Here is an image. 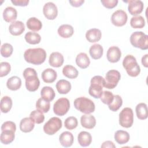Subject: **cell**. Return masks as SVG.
<instances>
[{
	"label": "cell",
	"instance_id": "cell-17",
	"mask_svg": "<svg viewBox=\"0 0 148 148\" xmlns=\"http://www.w3.org/2000/svg\"><path fill=\"white\" fill-rule=\"evenodd\" d=\"M73 134L69 131L62 132L59 136V141L60 144L65 147H71L73 143Z\"/></svg>",
	"mask_w": 148,
	"mask_h": 148
},
{
	"label": "cell",
	"instance_id": "cell-44",
	"mask_svg": "<svg viewBox=\"0 0 148 148\" xmlns=\"http://www.w3.org/2000/svg\"><path fill=\"white\" fill-rule=\"evenodd\" d=\"M11 69L9 63L7 62H2L0 63V77H3L8 75Z\"/></svg>",
	"mask_w": 148,
	"mask_h": 148
},
{
	"label": "cell",
	"instance_id": "cell-15",
	"mask_svg": "<svg viewBox=\"0 0 148 148\" xmlns=\"http://www.w3.org/2000/svg\"><path fill=\"white\" fill-rule=\"evenodd\" d=\"M9 32L14 36H18L25 31V25L22 21H15L12 22L9 27Z\"/></svg>",
	"mask_w": 148,
	"mask_h": 148
},
{
	"label": "cell",
	"instance_id": "cell-10",
	"mask_svg": "<svg viewBox=\"0 0 148 148\" xmlns=\"http://www.w3.org/2000/svg\"><path fill=\"white\" fill-rule=\"evenodd\" d=\"M69 108L70 103L69 99L66 98H60L54 103L53 111L56 115L62 116L67 113Z\"/></svg>",
	"mask_w": 148,
	"mask_h": 148
},
{
	"label": "cell",
	"instance_id": "cell-7",
	"mask_svg": "<svg viewBox=\"0 0 148 148\" xmlns=\"http://www.w3.org/2000/svg\"><path fill=\"white\" fill-rule=\"evenodd\" d=\"M121 78L120 72L114 69L109 71L104 79L103 87L108 89H113L116 87Z\"/></svg>",
	"mask_w": 148,
	"mask_h": 148
},
{
	"label": "cell",
	"instance_id": "cell-16",
	"mask_svg": "<svg viewBox=\"0 0 148 148\" xmlns=\"http://www.w3.org/2000/svg\"><path fill=\"white\" fill-rule=\"evenodd\" d=\"M80 123L83 127L87 129H92L96 125V120L92 115L86 114L82 116Z\"/></svg>",
	"mask_w": 148,
	"mask_h": 148
},
{
	"label": "cell",
	"instance_id": "cell-6",
	"mask_svg": "<svg viewBox=\"0 0 148 148\" xmlns=\"http://www.w3.org/2000/svg\"><path fill=\"white\" fill-rule=\"evenodd\" d=\"M130 42L134 47L141 50L148 49V36L142 31L133 32L130 36Z\"/></svg>",
	"mask_w": 148,
	"mask_h": 148
},
{
	"label": "cell",
	"instance_id": "cell-25",
	"mask_svg": "<svg viewBox=\"0 0 148 148\" xmlns=\"http://www.w3.org/2000/svg\"><path fill=\"white\" fill-rule=\"evenodd\" d=\"M74 32L73 28L69 24H62L58 29V35L63 38H68L72 36Z\"/></svg>",
	"mask_w": 148,
	"mask_h": 148
},
{
	"label": "cell",
	"instance_id": "cell-48",
	"mask_svg": "<svg viewBox=\"0 0 148 148\" xmlns=\"http://www.w3.org/2000/svg\"><path fill=\"white\" fill-rule=\"evenodd\" d=\"M101 147H102V148H106H106H108V147H109V148H112V147L115 148L116 146L114 145V144L113 143V142L110 141V140H107V141L104 142L102 144Z\"/></svg>",
	"mask_w": 148,
	"mask_h": 148
},
{
	"label": "cell",
	"instance_id": "cell-38",
	"mask_svg": "<svg viewBox=\"0 0 148 148\" xmlns=\"http://www.w3.org/2000/svg\"><path fill=\"white\" fill-rule=\"evenodd\" d=\"M50 107V102L42 98H39L36 102V109L42 111L43 113H47L49 110Z\"/></svg>",
	"mask_w": 148,
	"mask_h": 148
},
{
	"label": "cell",
	"instance_id": "cell-42",
	"mask_svg": "<svg viewBox=\"0 0 148 148\" xmlns=\"http://www.w3.org/2000/svg\"><path fill=\"white\" fill-rule=\"evenodd\" d=\"M13 46L8 43L3 44L1 47V54L3 57H9L13 53Z\"/></svg>",
	"mask_w": 148,
	"mask_h": 148
},
{
	"label": "cell",
	"instance_id": "cell-49",
	"mask_svg": "<svg viewBox=\"0 0 148 148\" xmlns=\"http://www.w3.org/2000/svg\"><path fill=\"white\" fill-rule=\"evenodd\" d=\"M71 5L73 7H79L82 5L84 2V0H77V1H69Z\"/></svg>",
	"mask_w": 148,
	"mask_h": 148
},
{
	"label": "cell",
	"instance_id": "cell-14",
	"mask_svg": "<svg viewBox=\"0 0 148 148\" xmlns=\"http://www.w3.org/2000/svg\"><path fill=\"white\" fill-rule=\"evenodd\" d=\"M121 56V50L117 46H111L107 51V59L109 62L112 63H115L118 62L120 60Z\"/></svg>",
	"mask_w": 148,
	"mask_h": 148
},
{
	"label": "cell",
	"instance_id": "cell-11",
	"mask_svg": "<svg viewBox=\"0 0 148 148\" xmlns=\"http://www.w3.org/2000/svg\"><path fill=\"white\" fill-rule=\"evenodd\" d=\"M128 19L127 13L123 10H117L115 11L112 15V23L116 27H122L124 25Z\"/></svg>",
	"mask_w": 148,
	"mask_h": 148
},
{
	"label": "cell",
	"instance_id": "cell-1",
	"mask_svg": "<svg viewBox=\"0 0 148 148\" xmlns=\"http://www.w3.org/2000/svg\"><path fill=\"white\" fill-rule=\"evenodd\" d=\"M25 60L34 65H40L43 63L46 58V52L42 48L28 49L24 53Z\"/></svg>",
	"mask_w": 148,
	"mask_h": 148
},
{
	"label": "cell",
	"instance_id": "cell-47",
	"mask_svg": "<svg viewBox=\"0 0 148 148\" xmlns=\"http://www.w3.org/2000/svg\"><path fill=\"white\" fill-rule=\"evenodd\" d=\"M12 3L15 6H26L29 3L28 0H12Z\"/></svg>",
	"mask_w": 148,
	"mask_h": 148
},
{
	"label": "cell",
	"instance_id": "cell-21",
	"mask_svg": "<svg viewBox=\"0 0 148 148\" xmlns=\"http://www.w3.org/2000/svg\"><path fill=\"white\" fill-rule=\"evenodd\" d=\"M57 72L51 68H47L42 73V79L46 83H51L57 79Z\"/></svg>",
	"mask_w": 148,
	"mask_h": 148
},
{
	"label": "cell",
	"instance_id": "cell-12",
	"mask_svg": "<svg viewBox=\"0 0 148 148\" xmlns=\"http://www.w3.org/2000/svg\"><path fill=\"white\" fill-rule=\"evenodd\" d=\"M125 2L128 3V10L131 15L136 16L142 12L144 7L142 1L140 0H130L125 1Z\"/></svg>",
	"mask_w": 148,
	"mask_h": 148
},
{
	"label": "cell",
	"instance_id": "cell-3",
	"mask_svg": "<svg viewBox=\"0 0 148 148\" xmlns=\"http://www.w3.org/2000/svg\"><path fill=\"white\" fill-rule=\"evenodd\" d=\"M123 65L128 75L131 77H136L140 73V66L138 65L135 57L132 55H127L124 58Z\"/></svg>",
	"mask_w": 148,
	"mask_h": 148
},
{
	"label": "cell",
	"instance_id": "cell-31",
	"mask_svg": "<svg viewBox=\"0 0 148 148\" xmlns=\"http://www.w3.org/2000/svg\"><path fill=\"white\" fill-rule=\"evenodd\" d=\"M136 113L137 117L140 120H145L148 117L147 105L145 103H139L136 106Z\"/></svg>",
	"mask_w": 148,
	"mask_h": 148
},
{
	"label": "cell",
	"instance_id": "cell-19",
	"mask_svg": "<svg viewBox=\"0 0 148 148\" xmlns=\"http://www.w3.org/2000/svg\"><path fill=\"white\" fill-rule=\"evenodd\" d=\"M102 36V32L100 29L97 28H91L88 30L86 34L87 40L90 43L98 42Z\"/></svg>",
	"mask_w": 148,
	"mask_h": 148
},
{
	"label": "cell",
	"instance_id": "cell-45",
	"mask_svg": "<svg viewBox=\"0 0 148 148\" xmlns=\"http://www.w3.org/2000/svg\"><path fill=\"white\" fill-rule=\"evenodd\" d=\"M4 130H12L15 132L16 130V124L11 121H5L1 126V131H2Z\"/></svg>",
	"mask_w": 148,
	"mask_h": 148
},
{
	"label": "cell",
	"instance_id": "cell-39",
	"mask_svg": "<svg viewBox=\"0 0 148 148\" xmlns=\"http://www.w3.org/2000/svg\"><path fill=\"white\" fill-rule=\"evenodd\" d=\"M123 100L121 97L119 95H114L113 101L111 103L108 105V107L110 110L113 112L117 111L122 106Z\"/></svg>",
	"mask_w": 148,
	"mask_h": 148
},
{
	"label": "cell",
	"instance_id": "cell-40",
	"mask_svg": "<svg viewBox=\"0 0 148 148\" xmlns=\"http://www.w3.org/2000/svg\"><path fill=\"white\" fill-rule=\"evenodd\" d=\"M29 117L36 124H40L45 120V116L43 112L38 109L34 110L31 112Z\"/></svg>",
	"mask_w": 148,
	"mask_h": 148
},
{
	"label": "cell",
	"instance_id": "cell-18",
	"mask_svg": "<svg viewBox=\"0 0 148 148\" xmlns=\"http://www.w3.org/2000/svg\"><path fill=\"white\" fill-rule=\"evenodd\" d=\"M49 62L51 66L58 68L64 63V57L59 52H53L49 57Z\"/></svg>",
	"mask_w": 148,
	"mask_h": 148
},
{
	"label": "cell",
	"instance_id": "cell-8",
	"mask_svg": "<svg viewBox=\"0 0 148 148\" xmlns=\"http://www.w3.org/2000/svg\"><path fill=\"white\" fill-rule=\"evenodd\" d=\"M134 123V113L131 108H125L119 114V124L124 128L131 127Z\"/></svg>",
	"mask_w": 148,
	"mask_h": 148
},
{
	"label": "cell",
	"instance_id": "cell-46",
	"mask_svg": "<svg viewBox=\"0 0 148 148\" xmlns=\"http://www.w3.org/2000/svg\"><path fill=\"white\" fill-rule=\"evenodd\" d=\"M102 4L107 9H112L116 7L118 3L117 0H101Z\"/></svg>",
	"mask_w": 148,
	"mask_h": 148
},
{
	"label": "cell",
	"instance_id": "cell-5",
	"mask_svg": "<svg viewBox=\"0 0 148 148\" xmlns=\"http://www.w3.org/2000/svg\"><path fill=\"white\" fill-rule=\"evenodd\" d=\"M104 78L101 76H94L90 82L88 92L91 96L95 98H100L102 94Z\"/></svg>",
	"mask_w": 148,
	"mask_h": 148
},
{
	"label": "cell",
	"instance_id": "cell-35",
	"mask_svg": "<svg viewBox=\"0 0 148 148\" xmlns=\"http://www.w3.org/2000/svg\"><path fill=\"white\" fill-rule=\"evenodd\" d=\"M12 107V100L8 96H4L2 98L0 103L1 110L2 113L9 112Z\"/></svg>",
	"mask_w": 148,
	"mask_h": 148
},
{
	"label": "cell",
	"instance_id": "cell-13",
	"mask_svg": "<svg viewBox=\"0 0 148 148\" xmlns=\"http://www.w3.org/2000/svg\"><path fill=\"white\" fill-rule=\"evenodd\" d=\"M43 13L47 19L54 20L57 16L58 9L54 3L49 2L45 4L43 8Z\"/></svg>",
	"mask_w": 148,
	"mask_h": 148
},
{
	"label": "cell",
	"instance_id": "cell-4",
	"mask_svg": "<svg viewBox=\"0 0 148 148\" xmlns=\"http://www.w3.org/2000/svg\"><path fill=\"white\" fill-rule=\"evenodd\" d=\"M73 103L77 110L85 114H90L95 110V104L93 101L84 97L76 98Z\"/></svg>",
	"mask_w": 148,
	"mask_h": 148
},
{
	"label": "cell",
	"instance_id": "cell-33",
	"mask_svg": "<svg viewBox=\"0 0 148 148\" xmlns=\"http://www.w3.org/2000/svg\"><path fill=\"white\" fill-rule=\"evenodd\" d=\"M40 95L42 98L49 102L53 100L56 96L54 90L49 86L43 87L41 90Z\"/></svg>",
	"mask_w": 148,
	"mask_h": 148
},
{
	"label": "cell",
	"instance_id": "cell-22",
	"mask_svg": "<svg viewBox=\"0 0 148 148\" xmlns=\"http://www.w3.org/2000/svg\"><path fill=\"white\" fill-rule=\"evenodd\" d=\"M17 12L15 8L12 6L6 8L3 12V17L5 21L10 23L14 21L17 18Z\"/></svg>",
	"mask_w": 148,
	"mask_h": 148
},
{
	"label": "cell",
	"instance_id": "cell-20",
	"mask_svg": "<svg viewBox=\"0 0 148 148\" xmlns=\"http://www.w3.org/2000/svg\"><path fill=\"white\" fill-rule=\"evenodd\" d=\"M34 127L35 122L30 117L23 119L20 123V129L23 132L27 133L31 132Z\"/></svg>",
	"mask_w": 148,
	"mask_h": 148
},
{
	"label": "cell",
	"instance_id": "cell-37",
	"mask_svg": "<svg viewBox=\"0 0 148 148\" xmlns=\"http://www.w3.org/2000/svg\"><path fill=\"white\" fill-rule=\"evenodd\" d=\"M130 25L133 28H142L145 25V21L141 16H134L130 20Z\"/></svg>",
	"mask_w": 148,
	"mask_h": 148
},
{
	"label": "cell",
	"instance_id": "cell-27",
	"mask_svg": "<svg viewBox=\"0 0 148 148\" xmlns=\"http://www.w3.org/2000/svg\"><path fill=\"white\" fill-rule=\"evenodd\" d=\"M130 134L125 131L119 130L114 134V140L119 145L127 143L130 140Z\"/></svg>",
	"mask_w": 148,
	"mask_h": 148
},
{
	"label": "cell",
	"instance_id": "cell-24",
	"mask_svg": "<svg viewBox=\"0 0 148 148\" xmlns=\"http://www.w3.org/2000/svg\"><path fill=\"white\" fill-rule=\"evenodd\" d=\"M56 88L60 94H66L70 91L71 89V84L66 80L61 79L56 83Z\"/></svg>",
	"mask_w": 148,
	"mask_h": 148
},
{
	"label": "cell",
	"instance_id": "cell-26",
	"mask_svg": "<svg viewBox=\"0 0 148 148\" xmlns=\"http://www.w3.org/2000/svg\"><path fill=\"white\" fill-rule=\"evenodd\" d=\"M76 65L80 68L86 69L89 66L90 60L86 53H80L76 56Z\"/></svg>",
	"mask_w": 148,
	"mask_h": 148
},
{
	"label": "cell",
	"instance_id": "cell-23",
	"mask_svg": "<svg viewBox=\"0 0 148 148\" xmlns=\"http://www.w3.org/2000/svg\"><path fill=\"white\" fill-rule=\"evenodd\" d=\"M77 140L79 145L82 147L89 146L92 141V136L90 133L87 131H81L77 136Z\"/></svg>",
	"mask_w": 148,
	"mask_h": 148
},
{
	"label": "cell",
	"instance_id": "cell-41",
	"mask_svg": "<svg viewBox=\"0 0 148 148\" xmlns=\"http://www.w3.org/2000/svg\"><path fill=\"white\" fill-rule=\"evenodd\" d=\"M77 120L75 117L73 116H70L67 117L64 121L65 127L69 130L76 128L77 126Z\"/></svg>",
	"mask_w": 148,
	"mask_h": 148
},
{
	"label": "cell",
	"instance_id": "cell-50",
	"mask_svg": "<svg viewBox=\"0 0 148 148\" xmlns=\"http://www.w3.org/2000/svg\"><path fill=\"white\" fill-rule=\"evenodd\" d=\"M147 59H148V54H147L143 56L142 58V64L146 68H147V66H148Z\"/></svg>",
	"mask_w": 148,
	"mask_h": 148
},
{
	"label": "cell",
	"instance_id": "cell-30",
	"mask_svg": "<svg viewBox=\"0 0 148 148\" xmlns=\"http://www.w3.org/2000/svg\"><path fill=\"white\" fill-rule=\"evenodd\" d=\"M6 86L10 90H17L20 88L21 86V80L18 76H12L8 79L6 83Z\"/></svg>",
	"mask_w": 148,
	"mask_h": 148
},
{
	"label": "cell",
	"instance_id": "cell-9",
	"mask_svg": "<svg viewBox=\"0 0 148 148\" xmlns=\"http://www.w3.org/2000/svg\"><path fill=\"white\" fill-rule=\"evenodd\" d=\"M62 127V121L57 117L50 118L43 126L44 132L49 135H52L58 132Z\"/></svg>",
	"mask_w": 148,
	"mask_h": 148
},
{
	"label": "cell",
	"instance_id": "cell-29",
	"mask_svg": "<svg viewBox=\"0 0 148 148\" xmlns=\"http://www.w3.org/2000/svg\"><path fill=\"white\" fill-rule=\"evenodd\" d=\"M103 51V47L99 44H94L92 45L89 49L90 54L91 58L94 60H98L101 58L102 56Z\"/></svg>",
	"mask_w": 148,
	"mask_h": 148
},
{
	"label": "cell",
	"instance_id": "cell-43",
	"mask_svg": "<svg viewBox=\"0 0 148 148\" xmlns=\"http://www.w3.org/2000/svg\"><path fill=\"white\" fill-rule=\"evenodd\" d=\"M100 99L103 103L109 105L113 101L114 95L109 91H104L102 92Z\"/></svg>",
	"mask_w": 148,
	"mask_h": 148
},
{
	"label": "cell",
	"instance_id": "cell-32",
	"mask_svg": "<svg viewBox=\"0 0 148 148\" xmlns=\"http://www.w3.org/2000/svg\"><path fill=\"white\" fill-rule=\"evenodd\" d=\"M26 24L27 28L33 31H38L42 27V22L36 17L29 18L27 21Z\"/></svg>",
	"mask_w": 148,
	"mask_h": 148
},
{
	"label": "cell",
	"instance_id": "cell-34",
	"mask_svg": "<svg viewBox=\"0 0 148 148\" xmlns=\"http://www.w3.org/2000/svg\"><path fill=\"white\" fill-rule=\"evenodd\" d=\"M63 75L69 79H75L77 77L79 72L75 67L71 65H65L62 69Z\"/></svg>",
	"mask_w": 148,
	"mask_h": 148
},
{
	"label": "cell",
	"instance_id": "cell-36",
	"mask_svg": "<svg viewBox=\"0 0 148 148\" xmlns=\"http://www.w3.org/2000/svg\"><path fill=\"white\" fill-rule=\"evenodd\" d=\"M24 37L26 42L31 45L38 44L41 40L40 35L36 32H28L25 34Z\"/></svg>",
	"mask_w": 148,
	"mask_h": 148
},
{
	"label": "cell",
	"instance_id": "cell-2",
	"mask_svg": "<svg viewBox=\"0 0 148 148\" xmlns=\"http://www.w3.org/2000/svg\"><path fill=\"white\" fill-rule=\"evenodd\" d=\"M23 76L25 80L26 88L31 92L37 90L40 86V81L37 73L34 68H27L23 72Z\"/></svg>",
	"mask_w": 148,
	"mask_h": 148
},
{
	"label": "cell",
	"instance_id": "cell-28",
	"mask_svg": "<svg viewBox=\"0 0 148 148\" xmlns=\"http://www.w3.org/2000/svg\"><path fill=\"white\" fill-rule=\"evenodd\" d=\"M14 131L12 130L2 131L0 136L1 142L4 145H8L12 143L15 138Z\"/></svg>",
	"mask_w": 148,
	"mask_h": 148
}]
</instances>
